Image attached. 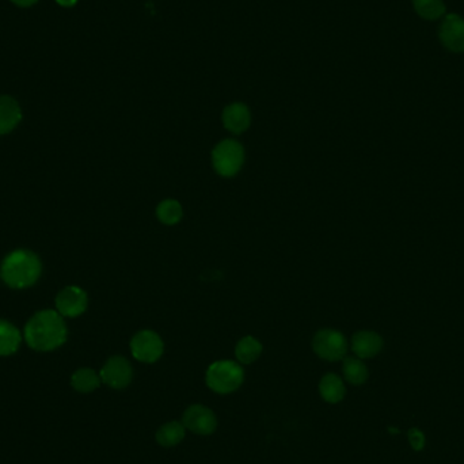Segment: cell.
Returning a JSON list of instances; mask_svg holds the SVG:
<instances>
[{
    "label": "cell",
    "instance_id": "12",
    "mask_svg": "<svg viewBox=\"0 0 464 464\" xmlns=\"http://www.w3.org/2000/svg\"><path fill=\"white\" fill-rule=\"evenodd\" d=\"M383 348L382 336L373 332H358L353 336L352 349L360 358H370Z\"/></svg>",
    "mask_w": 464,
    "mask_h": 464
},
{
    "label": "cell",
    "instance_id": "11",
    "mask_svg": "<svg viewBox=\"0 0 464 464\" xmlns=\"http://www.w3.org/2000/svg\"><path fill=\"white\" fill-rule=\"evenodd\" d=\"M250 111L243 103H231L223 112V124L230 132L239 135L250 127Z\"/></svg>",
    "mask_w": 464,
    "mask_h": 464
},
{
    "label": "cell",
    "instance_id": "20",
    "mask_svg": "<svg viewBox=\"0 0 464 464\" xmlns=\"http://www.w3.org/2000/svg\"><path fill=\"white\" fill-rule=\"evenodd\" d=\"M157 216L163 225H176L182 219V207L176 200H164L158 205Z\"/></svg>",
    "mask_w": 464,
    "mask_h": 464
},
{
    "label": "cell",
    "instance_id": "1",
    "mask_svg": "<svg viewBox=\"0 0 464 464\" xmlns=\"http://www.w3.org/2000/svg\"><path fill=\"white\" fill-rule=\"evenodd\" d=\"M25 339L32 349L38 352L57 349L67 339L63 317L53 310L37 312L25 327Z\"/></svg>",
    "mask_w": 464,
    "mask_h": 464
},
{
    "label": "cell",
    "instance_id": "23",
    "mask_svg": "<svg viewBox=\"0 0 464 464\" xmlns=\"http://www.w3.org/2000/svg\"><path fill=\"white\" fill-rule=\"evenodd\" d=\"M11 1L16 3V6H19V7H30L38 0H11Z\"/></svg>",
    "mask_w": 464,
    "mask_h": 464
},
{
    "label": "cell",
    "instance_id": "13",
    "mask_svg": "<svg viewBox=\"0 0 464 464\" xmlns=\"http://www.w3.org/2000/svg\"><path fill=\"white\" fill-rule=\"evenodd\" d=\"M22 118L21 108L11 96H0V135H6L16 128Z\"/></svg>",
    "mask_w": 464,
    "mask_h": 464
},
{
    "label": "cell",
    "instance_id": "5",
    "mask_svg": "<svg viewBox=\"0 0 464 464\" xmlns=\"http://www.w3.org/2000/svg\"><path fill=\"white\" fill-rule=\"evenodd\" d=\"M314 352L327 361H338L345 357L348 342L339 332L332 329L319 330L312 339Z\"/></svg>",
    "mask_w": 464,
    "mask_h": 464
},
{
    "label": "cell",
    "instance_id": "9",
    "mask_svg": "<svg viewBox=\"0 0 464 464\" xmlns=\"http://www.w3.org/2000/svg\"><path fill=\"white\" fill-rule=\"evenodd\" d=\"M56 308L62 317H78L87 308V295L79 287H67L57 295Z\"/></svg>",
    "mask_w": 464,
    "mask_h": 464
},
{
    "label": "cell",
    "instance_id": "16",
    "mask_svg": "<svg viewBox=\"0 0 464 464\" xmlns=\"http://www.w3.org/2000/svg\"><path fill=\"white\" fill-rule=\"evenodd\" d=\"M21 334L16 326L0 319V356H10L18 351Z\"/></svg>",
    "mask_w": 464,
    "mask_h": 464
},
{
    "label": "cell",
    "instance_id": "18",
    "mask_svg": "<svg viewBox=\"0 0 464 464\" xmlns=\"http://www.w3.org/2000/svg\"><path fill=\"white\" fill-rule=\"evenodd\" d=\"M261 353H262L261 342L256 339L254 336H250L242 338L238 342V345H237V349H235L237 358L239 360V363H242V364L254 363L256 358L261 356Z\"/></svg>",
    "mask_w": 464,
    "mask_h": 464
},
{
    "label": "cell",
    "instance_id": "22",
    "mask_svg": "<svg viewBox=\"0 0 464 464\" xmlns=\"http://www.w3.org/2000/svg\"><path fill=\"white\" fill-rule=\"evenodd\" d=\"M407 437H409V443L413 448L416 451H421V449L425 447V436L424 433L418 429H410L409 433H407Z\"/></svg>",
    "mask_w": 464,
    "mask_h": 464
},
{
    "label": "cell",
    "instance_id": "15",
    "mask_svg": "<svg viewBox=\"0 0 464 464\" xmlns=\"http://www.w3.org/2000/svg\"><path fill=\"white\" fill-rule=\"evenodd\" d=\"M185 431H186V428L183 426V424L171 421V422L162 425L155 437H157V441L159 446L164 448H170V447H176L183 440Z\"/></svg>",
    "mask_w": 464,
    "mask_h": 464
},
{
    "label": "cell",
    "instance_id": "2",
    "mask_svg": "<svg viewBox=\"0 0 464 464\" xmlns=\"http://www.w3.org/2000/svg\"><path fill=\"white\" fill-rule=\"evenodd\" d=\"M41 274L38 256L28 250H16L4 258L1 264V278L11 288L32 287Z\"/></svg>",
    "mask_w": 464,
    "mask_h": 464
},
{
    "label": "cell",
    "instance_id": "4",
    "mask_svg": "<svg viewBox=\"0 0 464 464\" xmlns=\"http://www.w3.org/2000/svg\"><path fill=\"white\" fill-rule=\"evenodd\" d=\"M212 162L219 176L225 178L237 176L244 162L243 147L237 140H223L213 148Z\"/></svg>",
    "mask_w": 464,
    "mask_h": 464
},
{
    "label": "cell",
    "instance_id": "8",
    "mask_svg": "<svg viewBox=\"0 0 464 464\" xmlns=\"http://www.w3.org/2000/svg\"><path fill=\"white\" fill-rule=\"evenodd\" d=\"M101 380L114 390L125 388L132 382L133 370L128 360L121 356L111 357L103 368L101 369Z\"/></svg>",
    "mask_w": 464,
    "mask_h": 464
},
{
    "label": "cell",
    "instance_id": "3",
    "mask_svg": "<svg viewBox=\"0 0 464 464\" xmlns=\"http://www.w3.org/2000/svg\"><path fill=\"white\" fill-rule=\"evenodd\" d=\"M205 379L212 391L225 395L239 388L244 379V372L239 364L230 360H222L209 367Z\"/></svg>",
    "mask_w": 464,
    "mask_h": 464
},
{
    "label": "cell",
    "instance_id": "6",
    "mask_svg": "<svg viewBox=\"0 0 464 464\" xmlns=\"http://www.w3.org/2000/svg\"><path fill=\"white\" fill-rule=\"evenodd\" d=\"M163 341L151 330H142L130 341V351L136 360L142 363H155L163 354Z\"/></svg>",
    "mask_w": 464,
    "mask_h": 464
},
{
    "label": "cell",
    "instance_id": "19",
    "mask_svg": "<svg viewBox=\"0 0 464 464\" xmlns=\"http://www.w3.org/2000/svg\"><path fill=\"white\" fill-rule=\"evenodd\" d=\"M344 375L351 385H360L367 382L368 369L366 364L354 357H348L344 361Z\"/></svg>",
    "mask_w": 464,
    "mask_h": 464
},
{
    "label": "cell",
    "instance_id": "24",
    "mask_svg": "<svg viewBox=\"0 0 464 464\" xmlns=\"http://www.w3.org/2000/svg\"><path fill=\"white\" fill-rule=\"evenodd\" d=\"M56 1L63 7H72V6L77 4L78 0H56Z\"/></svg>",
    "mask_w": 464,
    "mask_h": 464
},
{
    "label": "cell",
    "instance_id": "21",
    "mask_svg": "<svg viewBox=\"0 0 464 464\" xmlns=\"http://www.w3.org/2000/svg\"><path fill=\"white\" fill-rule=\"evenodd\" d=\"M418 16L425 19H438L446 13V4L443 0H413Z\"/></svg>",
    "mask_w": 464,
    "mask_h": 464
},
{
    "label": "cell",
    "instance_id": "17",
    "mask_svg": "<svg viewBox=\"0 0 464 464\" xmlns=\"http://www.w3.org/2000/svg\"><path fill=\"white\" fill-rule=\"evenodd\" d=\"M101 383H102L101 376L96 373V370L90 368L78 369L71 378V385L74 387V390H77L78 392H83V394L96 391Z\"/></svg>",
    "mask_w": 464,
    "mask_h": 464
},
{
    "label": "cell",
    "instance_id": "10",
    "mask_svg": "<svg viewBox=\"0 0 464 464\" xmlns=\"http://www.w3.org/2000/svg\"><path fill=\"white\" fill-rule=\"evenodd\" d=\"M440 40L452 52H464V19L455 14L444 18L440 28Z\"/></svg>",
    "mask_w": 464,
    "mask_h": 464
},
{
    "label": "cell",
    "instance_id": "7",
    "mask_svg": "<svg viewBox=\"0 0 464 464\" xmlns=\"http://www.w3.org/2000/svg\"><path fill=\"white\" fill-rule=\"evenodd\" d=\"M182 424L194 434L208 436L216 431L217 419L215 413L208 407L203 404H192L185 410Z\"/></svg>",
    "mask_w": 464,
    "mask_h": 464
},
{
    "label": "cell",
    "instance_id": "14",
    "mask_svg": "<svg viewBox=\"0 0 464 464\" xmlns=\"http://www.w3.org/2000/svg\"><path fill=\"white\" fill-rule=\"evenodd\" d=\"M319 392L326 402L338 403L345 397V385L339 376L334 373H327L320 380Z\"/></svg>",
    "mask_w": 464,
    "mask_h": 464
}]
</instances>
